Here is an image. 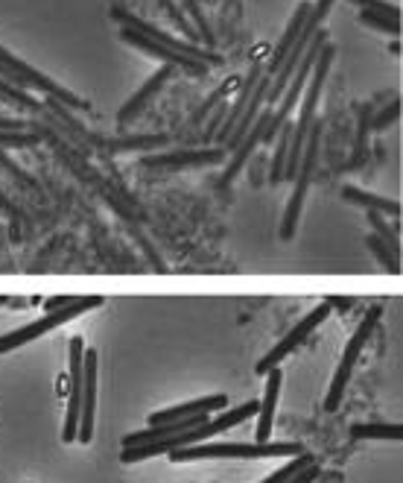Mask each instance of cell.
<instances>
[{"instance_id": "obj_39", "label": "cell", "mask_w": 403, "mask_h": 483, "mask_svg": "<svg viewBox=\"0 0 403 483\" xmlns=\"http://www.w3.org/2000/svg\"><path fill=\"white\" fill-rule=\"evenodd\" d=\"M0 304H9V296H0Z\"/></svg>"}, {"instance_id": "obj_6", "label": "cell", "mask_w": 403, "mask_h": 483, "mask_svg": "<svg viewBox=\"0 0 403 483\" xmlns=\"http://www.w3.org/2000/svg\"><path fill=\"white\" fill-rule=\"evenodd\" d=\"M100 304H103V296H77L70 304H65V308L50 311L47 317H41L29 325H21V329H15V331H6L4 337H0V354H6V352L18 349V346L41 337V334H47L50 329H59V325L70 322L73 317H79V313H85V311L100 308Z\"/></svg>"}, {"instance_id": "obj_20", "label": "cell", "mask_w": 403, "mask_h": 483, "mask_svg": "<svg viewBox=\"0 0 403 483\" xmlns=\"http://www.w3.org/2000/svg\"><path fill=\"white\" fill-rule=\"evenodd\" d=\"M103 150H111V153H132V150H158V146H167L169 138L167 135H137V138H126V141H111V138H100L94 141Z\"/></svg>"}, {"instance_id": "obj_27", "label": "cell", "mask_w": 403, "mask_h": 483, "mask_svg": "<svg viewBox=\"0 0 403 483\" xmlns=\"http://www.w3.org/2000/svg\"><path fill=\"white\" fill-rule=\"evenodd\" d=\"M41 138L36 132H9V129H0V150H24V146H36Z\"/></svg>"}, {"instance_id": "obj_5", "label": "cell", "mask_w": 403, "mask_h": 483, "mask_svg": "<svg viewBox=\"0 0 403 483\" xmlns=\"http://www.w3.org/2000/svg\"><path fill=\"white\" fill-rule=\"evenodd\" d=\"M380 317H383V308H380V304H371L368 313L363 317V322L357 325V334L351 337V343L345 346L342 363H339V370H336V375H333V384H331V390H327V398H325V411H327V413H333L336 407L342 404V396H345V390H348V381H351V375H354L357 358L363 354V346L371 340V334H374Z\"/></svg>"}, {"instance_id": "obj_31", "label": "cell", "mask_w": 403, "mask_h": 483, "mask_svg": "<svg viewBox=\"0 0 403 483\" xmlns=\"http://www.w3.org/2000/svg\"><path fill=\"white\" fill-rule=\"evenodd\" d=\"M158 4H161V6L167 9V12H169V15H173V21H176V27H178V29H182V33H185L187 38H193V41H196V29H193V24H187V18H185L182 12H178V6L173 4V0H158Z\"/></svg>"}, {"instance_id": "obj_23", "label": "cell", "mask_w": 403, "mask_h": 483, "mask_svg": "<svg viewBox=\"0 0 403 483\" xmlns=\"http://www.w3.org/2000/svg\"><path fill=\"white\" fill-rule=\"evenodd\" d=\"M0 97H4L6 103H15L18 109H27V112H36V114H45V106H41L38 100H33L29 94H24L21 88L9 86V82L0 77Z\"/></svg>"}, {"instance_id": "obj_30", "label": "cell", "mask_w": 403, "mask_h": 483, "mask_svg": "<svg viewBox=\"0 0 403 483\" xmlns=\"http://www.w3.org/2000/svg\"><path fill=\"white\" fill-rule=\"evenodd\" d=\"M398 114H400V100H389V106L386 109H380L374 118H371V129L380 132V129H386V126H391L398 121Z\"/></svg>"}, {"instance_id": "obj_9", "label": "cell", "mask_w": 403, "mask_h": 483, "mask_svg": "<svg viewBox=\"0 0 403 483\" xmlns=\"http://www.w3.org/2000/svg\"><path fill=\"white\" fill-rule=\"evenodd\" d=\"M97 375H100V354L94 349H85V370H82V404H79V425L77 439L91 443L94 439V413H97Z\"/></svg>"}, {"instance_id": "obj_12", "label": "cell", "mask_w": 403, "mask_h": 483, "mask_svg": "<svg viewBox=\"0 0 403 483\" xmlns=\"http://www.w3.org/2000/svg\"><path fill=\"white\" fill-rule=\"evenodd\" d=\"M120 38L126 41V45H132L135 50H141V54L161 59L164 65L185 68V71H190V73H196V77H205V73L210 71L208 65H202V62L187 59V56H182V54H173V50H167V47H161V45H155V41H150V38L141 36V33H135V29H129V27H120Z\"/></svg>"}, {"instance_id": "obj_21", "label": "cell", "mask_w": 403, "mask_h": 483, "mask_svg": "<svg viewBox=\"0 0 403 483\" xmlns=\"http://www.w3.org/2000/svg\"><path fill=\"white\" fill-rule=\"evenodd\" d=\"M275 141H278V146H275V159H272V173H269V179L272 185H278L284 182V167H286V153H290V141H292V123L286 121L278 135H275Z\"/></svg>"}, {"instance_id": "obj_35", "label": "cell", "mask_w": 403, "mask_h": 483, "mask_svg": "<svg viewBox=\"0 0 403 483\" xmlns=\"http://www.w3.org/2000/svg\"><path fill=\"white\" fill-rule=\"evenodd\" d=\"M77 296H53V299H47L45 302V308H47V313L50 311H59V308H65V304H70Z\"/></svg>"}, {"instance_id": "obj_13", "label": "cell", "mask_w": 403, "mask_h": 483, "mask_svg": "<svg viewBox=\"0 0 403 483\" xmlns=\"http://www.w3.org/2000/svg\"><path fill=\"white\" fill-rule=\"evenodd\" d=\"M269 118H272V109H267L263 114H258L251 123V129L243 135V141L234 146V155H231V162L226 167V176H222V185H231L240 176V171L246 167V162L251 159V153L258 150V144L263 141V135H267V126H269Z\"/></svg>"}, {"instance_id": "obj_10", "label": "cell", "mask_w": 403, "mask_h": 483, "mask_svg": "<svg viewBox=\"0 0 403 483\" xmlns=\"http://www.w3.org/2000/svg\"><path fill=\"white\" fill-rule=\"evenodd\" d=\"M82 370H85V340L70 337V396H68V413L62 439L77 443V425H79V404H82Z\"/></svg>"}, {"instance_id": "obj_25", "label": "cell", "mask_w": 403, "mask_h": 483, "mask_svg": "<svg viewBox=\"0 0 403 483\" xmlns=\"http://www.w3.org/2000/svg\"><path fill=\"white\" fill-rule=\"evenodd\" d=\"M366 244H368V249L374 252V258L380 261V264H383L389 272H400V261H398V252H391L383 240H380L377 235H368L366 237Z\"/></svg>"}, {"instance_id": "obj_26", "label": "cell", "mask_w": 403, "mask_h": 483, "mask_svg": "<svg viewBox=\"0 0 403 483\" xmlns=\"http://www.w3.org/2000/svg\"><path fill=\"white\" fill-rule=\"evenodd\" d=\"M310 463H316V457L307 454V451H301V454H295V460H290V463L275 471V475H269L263 483H286L292 475H299V471H301L304 466H310Z\"/></svg>"}, {"instance_id": "obj_4", "label": "cell", "mask_w": 403, "mask_h": 483, "mask_svg": "<svg viewBox=\"0 0 403 483\" xmlns=\"http://www.w3.org/2000/svg\"><path fill=\"white\" fill-rule=\"evenodd\" d=\"M319 141H322V126L313 123L310 132H307V144L301 150L299 171H295V187H292L290 203H286V214H284V223H281V237L284 240H292L295 229H299V220H301V212H304V199H307V191H310L316 162H319Z\"/></svg>"}, {"instance_id": "obj_34", "label": "cell", "mask_w": 403, "mask_h": 483, "mask_svg": "<svg viewBox=\"0 0 403 483\" xmlns=\"http://www.w3.org/2000/svg\"><path fill=\"white\" fill-rule=\"evenodd\" d=\"M316 478H319V466L310 463V466H304V469L299 471V475H292L286 483H313Z\"/></svg>"}, {"instance_id": "obj_19", "label": "cell", "mask_w": 403, "mask_h": 483, "mask_svg": "<svg viewBox=\"0 0 403 483\" xmlns=\"http://www.w3.org/2000/svg\"><path fill=\"white\" fill-rule=\"evenodd\" d=\"M263 73H267V71H263L260 65H251L249 77H246V86H243V94H240V97L234 100V106H231V109L226 112V123H222V132H219V135H222V141H226L228 135H231V129H234V126H237L240 114H243V109L249 106V97H251V91H254V86H258V82H260V77H263Z\"/></svg>"}, {"instance_id": "obj_15", "label": "cell", "mask_w": 403, "mask_h": 483, "mask_svg": "<svg viewBox=\"0 0 403 483\" xmlns=\"http://www.w3.org/2000/svg\"><path fill=\"white\" fill-rule=\"evenodd\" d=\"M226 407V396L217 393V396H205V398H196V402H187V404H178V407H167L161 413H152L150 422L152 425H167V422H182V419H193L199 413H217Z\"/></svg>"}, {"instance_id": "obj_38", "label": "cell", "mask_w": 403, "mask_h": 483, "mask_svg": "<svg viewBox=\"0 0 403 483\" xmlns=\"http://www.w3.org/2000/svg\"><path fill=\"white\" fill-rule=\"evenodd\" d=\"M0 208H9V199L4 194H0Z\"/></svg>"}, {"instance_id": "obj_32", "label": "cell", "mask_w": 403, "mask_h": 483, "mask_svg": "<svg viewBox=\"0 0 403 483\" xmlns=\"http://www.w3.org/2000/svg\"><path fill=\"white\" fill-rule=\"evenodd\" d=\"M187 4V9L190 12L196 15V24H199V33H202V38H205V45H208V50L214 47V36H210V29H208V24H205V15L199 12V6H196V0H185Z\"/></svg>"}, {"instance_id": "obj_11", "label": "cell", "mask_w": 403, "mask_h": 483, "mask_svg": "<svg viewBox=\"0 0 403 483\" xmlns=\"http://www.w3.org/2000/svg\"><path fill=\"white\" fill-rule=\"evenodd\" d=\"M226 162V150H176L164 155H144L146 171H187V167H208V164H222Z\"/></svg>"}, {"instance_id": "obj_14", "label": "cell", "mask_w": 403, "mask_h": 483, "mask_svg": "<svg viewBox=\"0 0 403 483\" xmlns=\"http://www.w3.org/2000/svg\"><path fill=\"white\" fill-rule=\"evenodd\" d=\"M281 381H284L281 366H275V370L267 372V393H263V402L258 404V430H254V439H258V443H269V437H272L275 407H278Z\"/></svg>"}, {"instance_id": "obj_2", "label": "cell", "mask_w": 403, "mask_h": 483, "mask_svg": "<svg viewBox=\"0 0 403 483\" xmlns=\"http://www.w3.org/2000/svg\"><path fill=\"white\" fill-rule=\"evenodd\" d=\"M301 443H210V446H185L169 451V460L187 463V460H208V457H234V460H267V457H295L301 454Z\"/></svg>"}, {"instance_id": "obj_22", "label": "cell", "mask_w": 403, "mask_h": 483, "mask_svg": "<svg viewBox=\"0 0 403 483\" xmlns=\"http://www.w3.org/2000/svg\"><path fill=\"white\" fill-rule=\"evenodd\" d=\"M354 439H403V428L400 425H354L351 428Z\"/></svg>"}, {"instance_id": "obj_24", "label": "cell", "mask_w": 403, "mask_h": 483, "mask_svg": "<svg viewBox=\"0 0 403 483\" xmlns=\"http://www.w3.org/2000/svg\"><path fill=\"white\" fill-rule=\"evenodd\" d=\"M368 223L374 226V235L383 240V244L391 249V252H400V240H398V226H389L383 214L377 212H368Z\"/></svg>"}, {"instance_id": "obj_33", "label": "cell", "mask_w": 403, "mask_h": 483, "mask_svg": "<svg viewBox=\"0 0 403 483\" xmlns=\"http://www.w3.org/2000/svg\"><path fill=\"white\" fill-rule=\"evenodd\" d=\"M231 86H234V82H226V86H222L219 91H214V97H210V100L205 103V106H202V109H199V114H196V118H193V123H199V121H205V114H208L210 109H214V106H217V103H219L222 97H226V91H228Z\"/></svg>"}, {"instance_id": "obj_29", "label": "cell", "mask_w": 403, "mask_h": 483, "mask_svg": "<svg viewBox=\"0 0 403 483\" xmlns=\"http://www.w3.org/2000/svg\"><path fill=\"white\" fill-rule=\"evenodd\" d=\"M351 4L366 9V12H377V15H386L391 21H400V9L395 4H386V0H351Z\"/></svg>"}, {"instance_id": "obj_8", "label": "cell", "mask_w": 403, "mask_h": 483, "mask_svg": "<svg viewBox=\"0 0 403 483\" xmlns=\"http://www.w3.org/2000/svg\"><path fill=\"white\" fill-rule=\"evenodd\" d=\"M327 317H331V304H327V302H319L310 313H307L304 320H299V322L292 325L290 334H286V337H284L278 346H272V349H269L267 354H263L260 363L254 366V372H258V375H267L269 370H275V366H281V361L286 358V354H292L295 349H299V346H301L307 337H310V334H313L316 329H319V325H322Z\"/></svg>"}, {"instance_id": "obj_36", "label": "cell", "mask_w": 403, "mask_h": 483, "mask_svg": "<svg viewBox=\"0 0 403 483\" xmlns=\"http://www.w3.org/2000/svg\"><path fill=\"white\" fill-rule=\"evenodd\" d=\"M325 302L331 304V308H342V311H345V308H351L357 299H351V296H327Z\"/></svg>"}, {"instance_id": "obj_37", "label": "cell", "mask_w": 403, "mask_h": 483, "mask_svg": "<svg viewBox=\"0 0 403 483\" xmlns=\"http://www.w3.org/2000/svg\"><path fill=\"white\" fill-rule=\"evenodd\" d=\"M0 129H9V132H24L27 129V126L24 123H21V121H0Z\"/></svg>"}, {"instance_id": "obj_7", "label": "cell", "mask_w": 403, "mask_h": 483, "mask_svg": "<svg viewBox=\"0 0 403 483\" xmlns=\"http://www.w3.org/2000/svg\"><path fill=\"white\" fill-rule=\"evenodd\" d=\"M111 18L118 21L120 27L135 29V33L146 36L150 41H155V45H161V47H167V50H173V54H182V56H187V59H196V62H202V65H208V68L222 65V59L214 54V50L196 47V45H190V41H185V38L169 36V33H164V29H158L155 24H150V21H144V18L132 15L129 9H123V6H111Z\"/></svg>"}, {"instance_id": "obj_28", "label": "cell", "mask_w": 403, "mask_h": 483, "mask_svg": "<svg viewBox=\"0 0 403 483\" xmlns=\"http://www.w3.org/2000/svg\"><path fill=\"white\" fill-rule=\"evenodd\" d=\"M359 21H363L366 27L371 29H380V33H389V36H400V21H391L386 15H377V12H366V9H359Z\"/></svg>"}, {"instance_id": "obj_17", "label": "cell", "mask_w": 403, "mask_h": 483, "mask_svg": "<svg viewBox=\"0 0 403 483\" xmlns=\"http://www.w3.org/2000/svg\"><path fill=\"white\" fill-rule=\"evenodd\" d=\"M173 71H176L173 65H164L161 71H155L152 77L146 79L141 88H137V94H135V97H129V103H126V106H120V112H118V121H120V123H126V121L137 118V112H141V109L146 106V103H150V100L155 97V94L164 88V82H167L169 77H173Z\"/></svg>"}, {"instance_id": "obj_16", "label": "cell", "mask_w": 403, "mask_h": 483, "mask_svg": "<svg viewBox=\"0 0 403 483\" xmlns=\"http://www.w3.org/2000/svg\"><path fill=\"white\" fill-rule=\"evenodd\" d=\"M310 9H313V4L310 0H304V4H299L295 6V12H292V18H290V24H286V29H284V36H281V41L275 45V50H272V59H269V77H275V71L281 68V62L286 59V54L292 50V45L299 41V36H301V29H304V24H307V15H310Z\"/></svg>"}, {"instance_id": "obj_3", "label": "cell", "mask_w": 403, "mask_h": 483, "mask_svg": "<svg viewBox=\"0 0 403 483\" xmlns=\"http://www.w3.org/2000/svg\"><path fill=\"white\" fill-rule=\"evenodd\" d=\"M327 41V29H316L313 38H310V45H307L304 50V56L299 62V68H295L292 73V79H290V86L284 88L281 94V100H278V109H272V118H269V126H267V135H263V144H272L275 141V135H278L281 126L290 121V114L292 109L299 106V100H301V94H304V86H307V79H310V71H313V62L316 56H319V50L322 45Z\"/></svg>"}, {"instance_id": "obj_1", "label": "cell", "mask_w": 403, "mask_h": 483, "mask_svg": "<svg viewBox=\"0 0 403 483\" xmlns=\"http://www.w3.org/2000/svg\"><path fill=\"white\" fill-rule=\"evenodd\" d=\"M0 77H4L9 86H15L21 91L33 88V91H41L47 94L50 100L62 103L65 109H79V112H88V103L82 97H77L73 91H68L65 86H59L56 79L47 77V73L36 71L33 65H27L24 59H18L15 54H9L6 47H0Z\"/></svg>"}, {"instance_id": "obj_18", "label": "cell", "mask_w": 403, "mask_h": 483, "mask_svg": "<svg viewBox=\"0 0 403 483\" xmlns=\"http://www.w3.org/2000/svg\"><path fill=\"white\" fill-rule=\"evenodd\" d=\"M342 199L345 203H354L359 208H366V212H377V214H389V217H395L400 214V205L395 203V199H389V196H377V194H368L363 191V187H342Z\"/></svg>"}]
</instances>
